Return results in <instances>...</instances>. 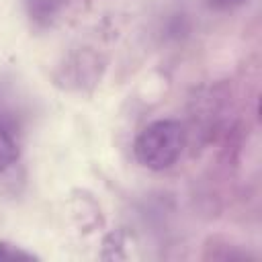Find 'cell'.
Segmentation results:
<instances>
[{"mask_svg": "<svg viewBox=\"0 0 262 262\" xmlns=\"http://www.w3.org/2000/svg\"><path fill=\"white\" fill-rule=\"evenodd\" d=\"M246 2L248 0H205V4L213 10H233V8H239Z\"/></svg>", "mask_w": 262, "mask_h": 262, "instance_id": "5b68a950", "label": "cell"}, {"mask_svg": "<svg viewBox=\"0 0 262 262\" xmlns=\"http://www.w3.org/2000/svg\"><path fill=\"white\" fill-rule=\"evenodd\" d=\"M31 262V260H39L33 252H27L10 242H0V262Z\"/></svg>", "mask_w": 262, "mask_h": 262, "instance_id": "277c9868", "label": "cell"}, {"mask_svg": "<svg viewBox=\"0 0 262 262\" xmlns=\"http://www.w3.org/2000/svg\"><path fill=\"white\" fill-rule=\"evenodd\" d=\"M18 158V147L12 139V133L0 127V172H4Z\"/></svg>", "mask_w": 262, "mask_h": 262, "instance_id": "3957f363", "label": "cell"}, {"mask_svg": "<svg viewBox=\"0 0 262 262\" xmlns=\"http://www.w3.org/2000/svg\"><path fill=\"white\" fill-rule=\"evenodd\" d=\"M25 4L31 23L37 27H51L63 10V0H25Z\"/></svg>", "mask_w": 262, "mask_h": 262, "instance_id": "7a4b0ae2", "label": "cell"}, {"mask_svg": "<svg viewBox=\"0 0 262 262\" xmlns=\"http://www.w3.org/2000/svg\"><path fill=\"white\" fill-rule=\"evenodd\" d=\"M184 129L174 119H160L139 131L133 143L135 160L154 172L172 168L184 149Z\"/></svg>", "mask_w": 262, "mask_h": 262, "instance_id": "6da1fadb", "label": "cell"}]
</instances>
